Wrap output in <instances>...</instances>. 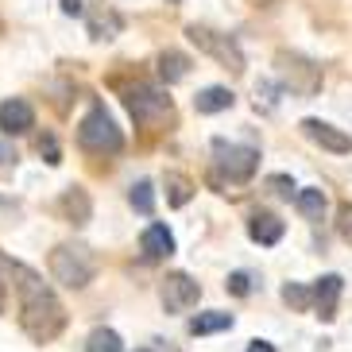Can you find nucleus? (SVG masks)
Listing matches in <instances>:
<instances>
[{
	"instance_id": "f257e3e1",
	"label": "nucleus",
	"mask_w": 352,
	"mask_h": 352,
	"mask_svg": "<svg viewBox=\"0 0 352 352\" xmlns=\"http://www.w3.org/2000/svg\"><path fill=\"white\" fill-rule=\"evenodd\" d=\"M4 279H12L16 294H20V329L32 337L35 344L54 341L66 329V306L51 290V283H43L39 271H32L20 259H8Z\"/></svg>"
},
{
	"instance_id": "f03ea898",
	"label": "nucleus",
	"mask_w": 352,
	"mask_h": 352,
	"mask_svg": "<svg viewBox=\"0 0 352 352\" xmlns=\"http://www.w3.org/2000/svg\"><path fill=\"white\" fill-rule=\"evenodd\" d=\"M78 144H82V151H89V155H116V151L124 147V132L116 128L113 113H109L101 101H94L89 113L78 120Z\"/></svg>"
},
{
	"instance_id": "7ed1b4c3",
	"label": "nucleus",
	"mask_w": 352,
	"mask_h": 352,
	"mask_svg": "<svg viewBox=\"0 0 352 352\" xmlns=\"http://www.w3.org/2000/svg\"><path fill=\"white\" fill-rule=\"evenodd\" d=\"M124 104H128L135 124L151 128V132L175 120V101L166 97V89H159L151 82H135L132 89H124Z\"/></svg>"
},
{
	"instance_id": "20e7f679",
	"label": "nucleus",
	"mask_w": 352,
	"mask_h": 352,
	"mask_svg": "<svg viewBox=\"0 0 352 352\" xmlns=\"http://www.w3.org/2000/svg\"><path fill=\"white\" fill-rule=\"evenodd\" d=\"M275 74H279V85L294 97H318L321 82H325L321 66L314 63V58H306V54H298V51L275 54Z\"/></svg>"
},
{
	"instance_id": "39448f33",
	"label": "nucleus",
	"mask_w": 352,
	"mask_h": 352,
	"mask_svg": "<svg viewBox=\"0 0 352 352\" xmlns=\"http://www.w3.org/2000/svg\"><path fill=\"white\" fill-rule=\"evenodd\" d=\"M47 263H51L54 279L63 283V287H70V290L89 287L94 275H97V259H94V252L85 248V244H58Z\"/></svg>"
},
{
	"instance_id": "423d86ee",
	"label": "nucleus",
	"mask_w": 352,
	"mask_h": 352,
	"mask_svg": "<svg viewBox=\"0 0 352 352\" xmlns=\"http://www.w3.org/2000/svg\"><path fill=\"white\" fill-rule=\"evenodd\" d=\"M213 166L217 175L232 186H244L252 182L259 170V151L248 144H228V140H213Z\"/></svg>"
},
{
	"instance_id": "0eeeda50",
	"label": "nucleus",
	"mask_w": 352,
	"mask_h": 352,
	"mask_svg": "<svg viewBox=\"0 0 352 352\" xmlns=\"http://www.w3.org/2000/svg\"><path fill=\"white\" fill-rule=\"evenodd\" d=\"M186 39L194 43L201 54H209V58H217L221 66H228L232 74H244V51H240V43L232 39V35L213 32V28H206V23H190Z\"/></svg>"
},
{
	"instance_id": "6e6552de",
	"label": "nucleus",
	"mask_w": 352,
	"mask_h": 352,
	"mask_svg": "<svg viewBox=\"0 0 352 352\" xmlns=\"http://www.w3.org/2000/svg\"><path fill=\"white\" fill-rule=\"evenodd\" d=\"M159 298H163V310L166 314H186V310H194V306H197L201 287L190 279L186 271H170V275L163 279V287H159Z\"/></svg>"
},
{
	"instance_id": "1a4fd4ad",
	"label": "nucleus",
	"mask_w": 352,
	"mask_h": 352,
	"mask_svg": "<svg viewBox=\"0 0 352 352\" xmlns=\"http://www.w3.org/2000/svg\"><path fill=\"white\" fill-rule=\"evenodd\" d=\"M302 132H306V140H314L321 151H333V155H349L352 151V135L341 132V128H333L329 120L306 116V120H302Z\"/></svg>"
},
{
	"instance_id": "9d476101",
	"label": "nucleus",
	"mask_w": 352,
	"mask_h": 352,
	"mask_svg": "<svg viewBox=\"0 0 352 352\" xmlns=\"http://www.w3.org/2000/svg\"><path fill=\"white\" fill-rule=\"evenodd\" d=\"M35 128V109L23 97H8L0 101V132L4 135H23Z\"/></svg>"
},
{
	"instance_id": "9b49d317",
	"label": "nucleus",
	"mask_w": 352,
	"mask_h": 352,
	"mask_svg": "<svg viewBox=\"0 0 352 352\" xmlns=\"http://www.w3.org/2000/svg\"><path fill=\"white\" fill-rule=\"evenodd\" d=\"M341 290H344V279H341V275H321V279L314 283V306H318V318H321V321H333V318H337Z\"/></svg>"
},
{
	"instance_id": "f8f14e48",
	"label": "nucleus",
	"mask_w": 352,
	"mask_h": 352,
	"mask_svg": "<svg viewBox=\"0 0 352 352\" xmlns=\"http://www.w3.org/2000/svg\"><path fill=\"white\" fill-rule=\"evenodd\" d=\"M140 248H144L147 259H166L170 252H175V232L155 221V225H147V228H144V236H140Z\"/></svg>"
},
{
	"instance_id": "ddd939ff",
	"label": "nucleus",
	"mask_w": 352,
	"mask_h": 352,
	"mask_svg": "<svg viewBox=\"0 0 352 352\" xmlns=\"http://www.w3.org/2000/svg\"><path fill=\"white\" fill-rule=\"evenodd\" d=\"M283 232H287V225H283L275 213H252L248 221V236L256 240V244H263V248H271V244H279Z\"/></svg>"
},
{
	"instance_id": "4468645a",
	"label": "nucleus",
	"mask_w": 352,
	"mask_h": 352,
	"mask_svg": "<svg viewBox=\"0 0 352 352\" xmlns=\"http://www.w3.org/2000/svg\"><path fill=\"white\" fill-rule=\"evenodd\" d=\"M232 101H236L232 89H225V85H206V89L194 97V113H201V116L225 113V109H232Z\"/></svg>"
},
{
	"instance_id": "2eb2a0df",
	"label": "nucleus",
	"mask_w": 352,
	"mask_h": 352,
	"mask_svg": "<svg viewBox=\"0 0 352 352\" xmlns=\"http://www.w3.org/2000/svg\"><path fill=\"white\" fill-rule=\"evenodd\" d=\"M116 32H120V16L113 8H104V4L89 8V39L109 43V39H116Z\"/></svg>"
},
{
	"instance_id": "dca6fc26",
	"label": "nucleus",
	"mask_w": 352,
	"mask_h": 352,
	"mask_svg": "<svg viewBox=\"0 0 352 352\" xmlns=\"http://www.w3.org/2000/svg\"><path fill=\"white\" fill-rule=\"evenodd\" d=\"M63 213L70 225H85V221L94 217V201H89V194L82 186H70L63 194Z\"/></svg>"
},
{
	"instance_id": "f3484780",
	"label": "nucleus",
	"mask_w": 352,
	"mask_h": 352,
	"mask_svg": "<svg viewBox=\"0 0 352 352\" xmlns=\"http://www.w3.org/2000/svg\"><path fill=\"white\" fill-rule=\"evenodd\" d=\"M294 206H298V213H302L306 221H321V217H325L329 197H325V190L306 186V190H298V194H294Z\"/></svg>"
},
{
	"instance_id": "a211bd4d",
	"label": "nucleus",
	"mask_w": 352,
	"mask_h": 352,
	"mask_svg": "<svg viewBox=\"0 0 352 352\" xmlns=\"http://www.w3.org/2000/svg\"><path fill=\"white\" fill-rule=\"evenodd\" d=\"M225 329H232V314H225V310H206L197 318H190V333L194 337H209V333H225Z\"/></svg>"
},
{
	"instance_id": "6ab92c4d",
	"label": "nucleus",
	"mask_w": 352,
	"mask_h": 352,
	"mask_svg": "<svg viewBox=\"0 0 352 352\" xmlns=\"http://www.w3.org/2000/svg\"><path fill=\"white\" fill-rule=\"evenodd\" d=\"M186 74H190V58L182 51H163V54H159V78H163L166 85L182 82Z\"/></svg>"
},
{
	"instance_id": "aec40b11",
	"label": "nucleus",
	"mask_w": 352,
	"mask_h": 352,
	"mask_svg": "<svg viewBox=\"0 0 352 352\" xmlns=\"http://www.w3.org/2000/svg\"><path fill=\"white\" fill-rule=\"evenodd\" d=\"M163 186H166V201H170L175 209L190 206V197H194V182H190L186 175H178V170H166Z\"/></svg>"
},
{
	"instance_id": "412c9836",
	"label": "nucleus",
	"mask_w": 352,
	"mask_h": 352,
	"mask_svg": "<svg viewBox=\"0 0 352 352\" xmlns=\"http://www.w3.org/2000/svg\"><path fill=\"white\" fill-rule=\"evenodd\" d=\"M128 201H132V209H135V213H144V217H151V213H155V186H151L147 178L132 182V190H128Z\"/></svg>"
},
{
	"instance_id": "4be33fe9",
	"label": "nucleus",
	"mask_w": 352,
	"mask_h": 352,
	"mask_svg": "<svg viewBox=\"0 0 352 352\" xmlns=\"http://www.w3.org/2000/svg\"><path fill=\"white\" fill-rule=\"evenodd\" d=\"M85 352H124V341H120V333L116 329H94L89 333V341H85Z\"/></svg>"
},
{
	"instance_id": "5701e85b",
	"label": "nucleus",
	"mask_w": 352,
	"mask_h": 352,
	"mask_svg": "<svg viewBox=\"0 0 352 352\" xmlns=\"http://www.w3.org/2000/svg\"><path fill=\"white\" fill-rule=\"evenodd\" d=\"M283 302H287L290 310H310L314 306V290H306L302 287V283H287V287H283Z\"/></svg>"
},
{
	"instance_id": "b1692460",
	"label": "nucleus",
	"mask_w": 352,
	"mask_h": 352,
	"mask_svg": "<svg viewBox=\"0 0 352 352\" xmlns=\"http://www.w3.org/2000/svg\"><path fill=\"white\" fill-rule=\"evenodd\" d=\"M35 147H39V155L47 159L51 166L63 163V151H58V140H54V135H39V140H35Z\"/></svg>"
},
{
	"instance_id": "393cba45",
	"label": "nucleus",
	"mask_w": 352,
	"mask_h": 352,
	"mask_svg": "<svg viewBox=\"0 0 352 352\" xmlns=\"http://www.w3.org/2000/svg\"><path fill=\"white\" fill-rule=\"evenodd\" d=\"M225 290H228V294H236V298H244V294L252 290V275H248V271H232L228 283H225Z\"/></svg>"
},
{
	"instance_id": "a878e982",
	"label": "nucleus",
	"mask_w": 352,
	"mask_h": 352,
	"mask_svg": "<svg viewBox=\"0 0 352 352\" xmlns=\"http://www.w3.org/2000/svg\"><path fill=\"white\" fill-rule=\"evenodd\" d=\"M337 232H341V240L352 244V201H344V206L337 209Z\"/></svg>"
},
{
	"instance_id": "bb28decb",
	"label": "nucleus",
	"mask_w": 352,
	"mask_h": 352,
	"mask_svg": "<svg viewBox=\"0 0 352 352\" xmlns=\"http://www.w3.org/2000/svg\"><path fill=\"white\" fill-rule=\"evenodd\" d=\"M267 190H271V194H279V197H290V194H294V178H290V175H271L267 178Z\"/></svg>"
},
{
	"instance_id": "cd10ccee",
	"label": "nucleus",
	"mask_w": 352,
	"mask_h": 352,
	"mask_svg": "<svg viewBox=\"0 0 352 352\" xmlns=\"http://www.w3.org/2000/svg\"><path fill=\"white\" fill-rule=\"evenodd\" d=\"M63 12L66 16H82V0H63Z\"/></svg>"
},
{
	"instance_id": "c85d7f7f",
	"label": "nucleus",
	"mask_w": 352,
	"mask_h": 352,
	"mask_svg": "<svg viewBox=\"0 0 352 352\" xmlns=\"http://www.w3.org/2000/svg\"><path fill=\"white\" fill-rule=\"evenodd\" d=\"M248 352H275V344H271V341H252Z\"/></svg>"
},
{
	"instance_id": "c756f323",
	"label": "nucleus",
	"mask_w": 352,
	"mask_h": 352,
	"mask_svg": "<svg viewBox=\"0 0 352 352\" xmlns=\"http://www.w3.org/2000/svg\"><path fill=\"white\" fill-rule=\"evenodd\" d=\"M4 294H8V287H4V279H0V310H4Z\"/></svg>"
},
{
	"instance_id": "7c9ffc66",
	"label": "nucleus",
	"mask_w": 352,
	"mask_h": 352,
	"mask_svg": "<svg viewBox=\"0 0 352 352\" xmlns=\"http://www.w3.org/2000/svg\"><path fill=\"white\" fill-rule=\"evenodd\" d=\"M166 4H182V0H166Z\"/></svg>"
},
{
	"instance_id": "2f4dec72",
	"label": "nucleus",
	"mask_w": 352,
	"mask_h": 352,
	"mask_svg": "<svg viewBox=\"0 0 352 352\" xmlns=\"http://www.w3.org/2000/svg\"><path fill=\"white\" fill-rule=\"evenodd\" d=\"M135 352H151V349H135Z\"/></svg>"
}]
</instances>
